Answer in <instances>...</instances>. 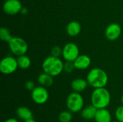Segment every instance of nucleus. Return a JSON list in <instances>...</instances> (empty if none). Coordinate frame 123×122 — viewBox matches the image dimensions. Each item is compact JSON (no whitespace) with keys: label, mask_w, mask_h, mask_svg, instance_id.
<instances>
[{"label":"nucleus","mask_w":123,"mask_h":122,"mask_svg":"<svg viewBox=\"0 0 123 122\" xmlns=\"http://www.w3.org/2000/svg\"><path fill=\"white\" fill-rule=\"evenodd\" d=\"M86 81L94 88H104L107 86L109 78L107 73L102 68H94L90 70L86 76Z\"/></svg>","instance_id":"nucleus-1"},{"label":"nucleus","mask_w":123,"mask_h":122,"mask_svg":"<svg viewBox=\"0 0 123 122\" xmlns=\"http://www.w3.org/2000/svg\"><path fill=\"white\" fill-rule=\"evenodd\" d=\"M64 63L59 57L50 55L46 58L43 63L42 68L43 72L50 75L53 77L59 76L63 71Z\"/></svg>","instance_id":"nucleus-2"},{"label":"nucleus","mask_w":123,"mask_h":122,"mask_svg":"<svg viewBox=\"0 0 123 122\" xmlns=\"http://www.w3.org/2000/svg\"><path fill=\"white\" fill-rule=\"evenodd\" d=\"M111 101L110 91L104 88H94L91 95V103L97 109L107 108Z\"/></svg>","instance_id":"nucleus-3"},{"label":"nucleus","mask_w":123,"mask_h":122,"mask_svg":"<svg viewBox=\"0 0 123 122\" xmlns=\"http://www.w3.org/2000/svg\"><path fill=\"white\" fill-rule=\"evenodd\" d=\"M84 100L80 93L73 92L70 93L66 99V107L72 113H78L84 109Z\"/></svg>","instance_id":"nucleus-4"},{"label":"nucleus","mask_w":123,"mask_h":122,"mask_svg":"<svg viewBox=\"0 0 123 122\" xmlns=\"http://www.w3.org/2000/svg\"><path fill=\"white\" fill-rule=\"evenodd\" d=\"M8 45L12 53L17 56L25 55L28 50V45L27 42L19 37H12L8 42Z\"/></svg>","instance_id":"nucleus-5"},{"label":"nucleus","mask_w":123,"mask_h":122,"mask_svg":"<svg viewBox=\"0 0 123 122\" xmlns=\"http://www.w3.org/2000/svg\"><path fill=\"white\" fill-rule=\"evenodd\" d=\"M19 68L17 58L12 56L4 58L0 62V71L4 75L14 73Z\"/></svg>","instance_id":"nucleus-6"},{"label":"nucleus","mask_w":123,"mask_h":122,"mask_svg":"<svg viewBox=\"0 0 123 122\" xmlns=\"http://www.w3.org/2000/svg\"><path fill=\"white\" fill-rule=\"evenodd\" d=\"M32 100L38 105H43L45 104L49 99V93L46 89V87L39 86H36L31 91Z\"/></svg>","instance_id":"nucleus-7"},{"label":"nucleus","mask_w":123,"mask_h":122,"mask_svg":"<svg viewBox=\"0 0 123 122\" xmlns=\"http://www.w3.org/2000/svg\"><path fill=\"white\" fill-rule=\"evenodd\" d=\"M79 55V48L74 42L66 43L62 48V56L66 61L74 62Z\"/></svg>","instance_id":"nucleus-8"},{"label":"nucleus","mask_w":123,"mask_h":122,"mask_svg":"<svg viewBox=\"0 0 123 122\" xmlns=\"http://www.w3.org/2000/svg\"><path fill=\"white\" fill-rule=\"evenodd\" d=\"M22 8L19 0H6L3 4V11L8 15H15L20 13Z\"/></svg>","instance_id":"nucleus-9"},{"label":"nucleus","mask_w":123,"mask_h":122,"mask_svg":"<svg viewBox=\"0 0 123 122\" xmlns=\"http://www.w3.org/2000/svg\"><path fill=\"white\" fill-rule=\"evenodd\" d=\"M122 33V28L117 23L110 24L105 29V37L110 41H115L117 40Z\"/></svg>","instance_id":"nucleus-10"},{"label":"nucleus","mask_w":123,"mask_h":122,"mask_svg":"<svg viewBox=\"0 0 123 122\" xmlns=\"http://www.w3.org/2000/svg\"><path fill=\"white\" fill-rule=\"evenodd\" d=\"M76 69L86 70L89 68L92 63V60L89 56L86 55H79L78 58L74 61Z\"/></svg>","instance_id":"nucleus-11"},{"label":"nucleus","mask_w":123,"mask_h":122,"mask_svg":"<svg viewBox=\"0 0 123 122\" xmlns=\"http://www.w3.org/2000/svg\"><path fill=\"white\" fill-rule=\"evenodd\" d=\"M89 83L86 81V79L78 78L72 81L71 83V89L74 92L77 93H81L84 91H85L88 86Z\"/></svg>","instance_id":"nucleus-12"},{"label":"nucleus","mask_w":123,"mask_h":122,"mask_svg":"<svg viewBox=\"0 0 123 122\" xmlns=\"http://www.w3.org/2000/svg\"><path fill=\"white\" fill-rule=\"evenodd\" d=\"M66 33L70 37H76L79 35L81 31V24L77 21H71L66 25Z\"/></svg>","instance_id":"nucleus-13"},{"label":"nucleus","mask_w":123,"mask_h":122,"mask_svg":"<svg viewBox=\"0 0 123 122\" xmlns=\"http://www.w3.org/2000/svg\"><path fill=\"white\" fill-rule=\"evenodd\" d=\"M94 120L95 122H112V115L107 108L99 109L97 111Z\"/></svg>","instance_id":"nucleus-14"},{"label":"nucleus","mask_w":123,"mask_h":122,"mask_svg":"<svg viewBox=\"0 0 123 122\" xmlns=\"http://www.w3.org/2000/svg\"><path fill=\"white\" fill-rule=\"evenodd\" d=\"M97 111V109L95 106H94L92 104H91L84 107L81 111V116L84 120L90 121V120L94 119Z\"/></svg>","instance_id":"nucleus-15"},{"label":"nucleus","mask_w":123,"mask_h":122,"mask_svg":"<svg viewBox=\"0 0 123 122\" xmlns=\"http://www.w3.org/2000/svg\"><path fill=\"white\" fill-rule=\"evenodd\" d=\"M16 114L18 118L22 121L33 119V114L32 111L26 106H19L16 111Z\"/></svg>","instance_id":"nucleus-16"},{"label":"nucleus","mask_w":123,"mask_h":122,"mask_svg":"<svg viewBox=\"0 0 123 122\" xmlns=\"http://www.w3.org/2000/svg\"><path fill=\"white\" fill-rule=\"evenodd\" d=\"M37 81L39 84L44 87H50L53 84V77L50 75L43 72L40 74L37 78Z\"/></svg>","instance_id":"nucleus-17"},{"label":"nucleus","mask_w":123,"mask_h":122,"mask_svg":"<svg viewBox=\"0 0 123 122\" xmlns=\"http://www.w3.org/2000/svg\"><path fill=\"white\" fill-rule=\"evenodd\" d=\"M17 63L19 68L26 70L29 68L31 65V60L26 55H22L20 56H17Z\"/></svg>","instance_id":"nucleus-18"},{"label":"nucleus","mask_w":123,"mask_h":122,"mask_svg":"<svg viewBox=\"0 0 123 122\" xmlns=\"http://www.w3.org/2000/svg\"><path fill=\"white\" fill-rule=\"evenodd\" d=\"M12 38V35L10 32V31L4 27H1L0 29V39L1 41L4 42H9L10 40Z\"/></svg>","instance_id":"nucleus-19"},{"label":"nucleus","mask_w":123,"mask_h":122,"mask_svg":"<svg viewBox=\"0 0 123 122\" xmlns=\"http://www.w3.org/2000/svg\"><path fill=\"white\" fill-rule=\"evenodd\" d=\"M73 119L72 112L70 111H63L58 115V121L60 122H71Z\"/></svg>","instance_id":"nucleus-20"},{"label":"nucleus","mask_w":123,"mask_h":122,"mask_svg":"<svg viewBox=\"0 0 123 122\" xmlns=\"http://www.w3.org/2000/svg\"><path fill=\"white\" fill-rule=\"evenodd\" d=\"M76 69L74 62L72 61H66L64 63V67H63V71L67 73H72Z\"/></svg>","instance_id":"nucleus-21"},{"label":"nucleus","mask_w":123,"mask_h":122,"mask_svg":"<svg viewBox=\"0 0 123 122\" xmlns=\"http://www.w3.org/2000/svg\"><path fill=\"white\" fill-rule=\"evenodd\" d=\"M115 115L118 122H123V105L117 108Z\"/></svg>","instance_id":"nucleus-22"},{"label":"nucleus","mask_w":123,"mask_h":122,"mask_svg":"<svg viewBox=\"0 0 123 122\" xmlns=\"http://www.w3.org/2000/svg\"><path fill=\"white\" fill-rule=\"evenodd\" d=\"M50 55L54 57H59L62 55V48L60 46H54L50 50Z\"/></svg>","instance_id":"nucleus-23"},{"label":"nucleus","mask_w":123,"mask_h":122,"mask_svg":"<svg viewBox=\"0 0 123 122\" xmlns=\"http://www.w3.org/2000/svg\"><path fill=\"white\" fill-rule=\"evenodd\" d=\"M35 87H36L35 84V83L32 81H26V83H25V88H26L27 90L32 91Z\"/></svg>","instance_id":"nucleus-24"},{"label":"nucleus","mask_w":123,"mask_h":122,"mask_svg":"<svg viewBox=\"0 0 123 122\" xmlns=\"http://www.w3.org/2000/svg\"><path fill=\"white\" fill-rule=\"evenodd\" d=\"M27 12H28V9H27V8L22 6V9H21V11H20V13H21L22 14H24V15H25V14H27Z\"/></svg>","instance_id":"nucleus-25"},{"label":"nucleus","mask_w":123,"mask_h":122,"mask_svg":"<svg viewBox=\"0 0 123 122\" xmlns=\"http://www.w3.org/2000/svg\"><path fill=\"white\" fill-rule=\"evenodd\" d=\"M4 122H19L17 121V119H14V118H9V119H7L6 121Z\"/></svg>","instance_id":"nucleus-26"},{"label":"nucleus","mask_w":123,"mask_h":122,"mask_svg":"<svg viewBox=\"0 0 123 122\" xmlns=\"http://www.w3.org/2000/svg\"><path fill=\"white\" fill-rule=\"evenodd\" d=\"M24 122H37L34 119H29V120H27V121H24Z\"/></svg>","instance_id":"nucleus-27"},{"label":"nucleus","mask_w":123,"mask_h":122,"mask_svg":"<svg viewBox=\"0 0 123 122\" xmlns=\"http://www.w3.org/2000/svg\"><path fill=\"white\" fill-rule=\"evenodd\" d=\"M121 101H122V104H123V96H122V97H121Z\"/></svg>","instance_id":"nucleus-28"},{"label":"nucleus","mask_w":123,"mask_h":122,"mask_svg":"<svg viewBox=\"0 0 123 122\" xmlns=\"http://www.w3.org/2000/svg\"><path fill=\"white\" fill-rule=\"evenodd\" d=\"M118 122V121L117 120V121H115V122Z\"/></svg>","instance_id":"nucleus-29"},{"label":"nucleus","mask_w":123,"mask_h":122,"mask_svg":"<svg viewBox=\"0 0 123 122\" xmlns=\"http://www.w3.org/2000/svg\"></svg>","instance_id":"nucleus-30"}]
</instances>
